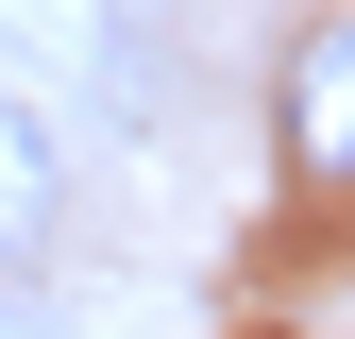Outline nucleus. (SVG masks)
<instances>
[{
  "mask_svg": "<svg viewBox=\"0 0 355 339\" xmlns=\"http://www.w3.org/2000/svg\"><path fill=\"white\" fill-rule=\"evenodd\" d=\"M271 170L304 204H355V17H304L271 68Z\"/></svg>",
  "mask_w": 355,
  "mask_h": 339,
  "instance_id": "nucleus-1",
  "label": "nucleus"
},
{
  "mask_svg": "<svg viewBox=\"0 0 355 339\" xmlns=\"http://www.w3.org/2000/svg\"><path fill=\"white\" fill-rule=\"evenodd\" d=\"M51 221H68V136L0 85V272H17V254H51Z\"/></svg>",
  "mask_w": 355,
  "mask_h": 339,
  "instance_id": "nucleus-2",
  "label": "nucleus"
},
{
  "mask_svg": "<svg viewBox=\"0 0 355 339\" xmlns=\"http://www.w3.org/2000/svg\"><path fill=\"white\" fill-rule=\"evenodd\" d=\"M0 339H17V288H0Z\"/></svg>",
  "mask_w": 355,
  "mask_h": 339,
  "instance_id": "nucleus-3",
  "label": "nucleus"
}]
</instances>
